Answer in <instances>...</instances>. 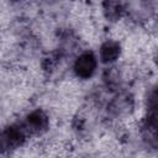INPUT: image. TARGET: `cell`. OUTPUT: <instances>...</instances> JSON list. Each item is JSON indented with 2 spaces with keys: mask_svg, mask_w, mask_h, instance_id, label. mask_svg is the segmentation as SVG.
I'll return each mask as SVG.
<instances>
[{
  "mask_svg": "<svg viewBox=\"0 0 158 158\" xmlns=\"http://www.w3.org/2000/svg\"><path fill=\"white\" fill-rule=\"evenodd\" d=\"M98 69V57L90 49L80 52L73 62V73L80 80H88L94 77Z\"/></svg>",
  "mask_w": 158,
  "mask_h": 158,
  "instance_id": "cell-1",
  "label": "cell"
},
{
  "mask_svg": "<svg viewBox=\"0 0 158 158\" xmlns=\"http://www.w3.org/2000/svg\"><path fill=\"white\" fill-rule=\"evenodd\" d=\"M28 137L42 136L49 128V116L47 112L40 107L31 110L21 122Z\"/></svg>",
  "mask_w": 158,
  "mask_h": 158,
  "instance_id": "cell-2",
  "label": "cell"
},
{
  "mask_svg": "<svg viewBox=\"0 0 158 158\" xmlns=\"http://www.w3.org/2000/svg\"><path fill=\"white\" fill-rule=\"evenodd\" d=\"M122 54V46L117 40L107 38L105 40L99 48V59L101 63L112 65L115 64Z\"/></svg>",
  "mask_w": 158,
  "mask_h": 158,
  "instance_id": "cell-3",
  "label": "cell"
},
{
  "mask_svg": "<svg viewBox=\"0 0 158 158\" xmlns=\"http://www.w3.org/2000/svg\"><path fill=\"white\" fill-rule=\"evenodd\" d=\"M102 15L109 22L120 21L126 14V5L122 0H102Z\"/></svg>",
  "mask_w": 158,
  "mask_h": 158,
  "instance_id": "cell-4",
  "label": "cell"
},
{
  "mask_svg": "<svg viewBox=\"0 0 158 158\" xmlns=\"http://www.w3.org/2000/svg\"><path fill=\"white\" fill-rule=\"evenodd\" d=\"M10 151H11V147H10L9 139L6 137V133H5L4 128H0V153H6Z\"/></svg>",
  "mask_w": 158,
  "mask_h": 158,
  "instance_id": "cell-5",
  "label": "cell"
},
{
  "mask_svg": "<svg viewBox=\"0 0 158 158\" xmlns=\"http://www.w3.org/2000/svg\"><path fill=\"white\" fill-rule=\"evenodd\" d=\"M11 1H20V0H11Z\"/></svg>",
  "mask_w": 158,
  "mask_h": 158,
  "instance_id": "cell-6",
  "label": "cell"
}]
</instances>
